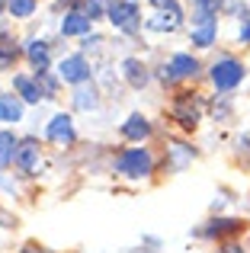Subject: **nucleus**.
Listing matches in <instances>:
<instances>
[{
  "label": "nucleus",
  "instance_id": "obj_1",
  "mask_svg": "<svg viewBox=\"0 0 250 253\" xmlns=\"http://www.w3.org/2000/svg\"><path fill=\"white\" fill-rule=\"evenodd\" d=\"M151 167H154V157H151L148 148H128L125 154L116 157V170L122 173V176H148Z\"/></svg>",
  "mask_w": 250,
  "mask_h": 253
},
{
  "label": "nucleus",
  "instance_id": "obj_2",
  "mask_svg": "<svg viewBox=\"0 0 250 253\" xmlns=\"http://www.w3.org/2000/svg\"><path fill=\"white\" fill-rule=\"evenodd\" d=\"M241 81H244V64L234 61V58H221V61L212 64V84L218 90H234Z\"/></svg>",
  "mask_w": 250,
  "mask_h": 253
},
{
  "label": "nucleus",
  "instance_id": "obj_3",
  "mask_svg": "<svg viewBox=\"0 0 250 253\" xmlns=\"http://www.w3.org/2000/svg\"><path fill=\"white\" fill-rule=\"evenodd\" d=\"M109 23H113L116 29H122V32H135L138 26H141L138 6L131 3V0H116V3L109 6Z\"/></svg>",
  "mask_w": 250,
  "mask_h": 253
},
{
  "label": "nucleus",
  "instance_id": "obj_4",
  "mask_svg": "<svg viewBox=\"0 0 250 253\" xmlns=\"http://www.w3.org/2000/svg\"><path fill=\"white\" fill-rule=\"evenodd\" d=\"M58 77L68 81V84H83L90 77V64L83 61V55H71L58 64Z\"/></svg>",
  "mask_w": 250,
  "mask_h": 253
},
{
  "label": "nucleus",
  "instance_id": "obj_5",
  "mask_svg": "<svg viewBox=\"0 0 250 253\" xmlns=\"http://www.w3.org/2000/svg\"><path fill=\"white\" fill-rule=\"evenodd\" d=\"M196 71H199V61H196L193 55H173L170 64L164 68V77H167V81H176V77H196Z\"/></svg>",
  "mask_w": 250,
  "mask_h": 253
},
{
  "label": "nucleus",
  "instance_id": "obj_6",
  "mask_svg": "<svg viewBox=\"0 0 250 253\" xmlns=\"http://www.w3.org/2000/svg\"><path fill=\"white\" fill-rule=\"evenodd\" d=\"M48 138L58 144H71L74 141V125H71V116H55L48 122Z\"/></svg>",
  "mask_w": 250,
  "mask_h": 253
},
{
  "label": "nucleus",
  "instance_id": "obj_7",
  "mask_svg": "<svg viewBox=\"0 0 250 253\" xmlns=\"http://www.w3.org/2000/svg\"><path fill=\"white\" fill-rule=\"evenodd\" d=\"M61 32L64 36H87L90 32V16L87 13H68V16L61 19Z\"/></svg>",
  "mask_w": 250,
  "mask_h": 253
},
{
  "label": "nucleus",
  "instance_id": "obj_8",
  "mask_svg": "<svg viewBox=\"0 0 250 253\" xmlns=\"http://www.w3.org/2000/svg\"><path fill=\"white\" fill-rule=\"evenodd\" d=\"M36 161H39V144L36 141H23L16 148V167L23 170V173H32V167H36Z\"/></svg>",
  "mask_w": 250,
  "mask_h": 253
},
{
  "label": "nucleus",
  "instance_id": "obj_9",
  "mask_svg": "<svg viewBox=\"0 0 250 253\" xmlns=\"http://www.w3.org/2000/svg\"><path fill=\"white\" fill-rule=\"evenodd\" d=\"M122 135L128 138V141H144V138L151 135V125L144 116H128V122L122 125Z\"/></svg>",
  "mask_w": 250,
  "mask_h": 253
},
{
  "label": "nucleus",
  "instance_id": "obj_10",
  "mask_svg": "<svg viewBox=\"0 0 250 253\" xmlns=\"http://www.w3.org/2000/svg\"><path fill=\"white\" fill-rule=\"evenodd\" d=\"M122 71H125V81H128L131 86H144L148 84V71H144V64L138 61V58H125Z\"/></svg>",
  "mask_w": 250,
  "mask_h": 253
},
{
  "label": "nucleus",
  "instance_id": "obj_11",
  "mask_svg": "<svg viewBox=\"0 0 250 253\" xmlns=\"http://www.w3.org/2000/svg\"><path fill=\"white\" fill-rule=\"evenodd\" d=\"M23 119V103L16 96H0V122H19Z\"/></svg>",
  "mask_w": 250,
  "mask_h": 253
},
{
  "label": "nucleus",
  "instance_id": "obj_12",
  "mask_svg": "<svg viewBox=\"0 0 250 253\" xmlns=\"http://www.w3.org/2000/svg\"><path fill=\"white\" fill-rule=\"evenodd\" d=\"M13 86L19 90V96H23L26 103H39V99H42V90H39V84H32L29 77H13Z\"/></svg>",
  "mask_w": 250,
  "mask_h": 253
},
{
  "label": "nucleus",
  "instance_id": "obj_13",
  "mask_svg": "<svg viewBox=\"0 0 250 253\" xmlns=\"http://www.w3.org/2000/svg\"><path fill=\"white\" fill-rule=\"evenodd\" d=\"M16 148H19V141L13 138V131H0V164L16 161Z\"/></svg>",
  "mask_w": 250,
  "mask_h": 253
},
{
  "label": "nucleus",
  "instance_id": "obj_14",
  "mask_svg": "<svg viewBox=\"0 0 250 253\" xmlns=\"http://www.w3.org/2000/svg\"><path fill=\"white\" fill-rule=\"evenodd\" d=\"M26 55H29V61L36 64V71H45V68H48V45H45V42H29Z\"/></svg>",
  "mask_w": 250,
  "mask_h": 253
},
{
  "label": "nucleus",
  "instance_id": "obj_15",
  "mask_svg": "<svg viewBox=\"0 0 250 253\" xmlns=\"http://www.w3.org/2000/svg\"><path fill=\"white\" fill-rule=\"evenodd\" d=\"M96 103H100V99H96V90H93V86H77V93H74V106H77V109H83V112H87V109H96Z\"/></svg>",
  "mask_w": 250,
  "mask_h": 253
},
{
  "label": "nucleus",
  "instance_id": "obj_16",
  "mask_svg": "<svg viewBox=\"0 0 250 253\" xmlns=\"http://www.w3.org/2000/svg\"><path fill=\"white\" fill-rule=\"evenodd\" d=\"M173 119L183 125V128H193L196 125V109L189 106V99H180V103L173 106Z\"/></svg>",
  "mask_w": 250,
  "mask_h": 253
},
{
  "label": "nucleus",
  "instance_id": "obj_17",
  "mask_svg": "<svg viewBox=\"0 0 250 253\" xmlns=\"http://www.w3.org/2000/svg\"><path fill=\"white\" fill-rule=\"evenodd\" d=\"M238 228H241V221H234V218H218V221H212L206 228V234L208 237H215V234H234Z\"/></svg>",
  "mask_w": 250,
  "mask_h": 253
},
{
  "label": "nucleus",
  "instance_id": "obj_18",
  "mask_svg": "<svg viewBox=\"0 0 250 253\" xmlns=\"http://www.w3.org/2000/svg\"><path fill=\"white\" fill-rule=\"evenodd\" d=\"M212 42H215V26H199V29H193V45L208 48Z\"/></svg>",
  "mask_w": 250,
  "mask_h": 253
},
{
  "label": "nucleus",
  "instance_id": "obj_19",
  "mask_svg": "<svg viewBox=\"0 0 250 253\" xmlns=\"http://www.w3.org/2000/svg\"><path fill=\"white\" fill-rule=\"evenodd\" d=\"M6 6H10L13 16L26 19V16H32V10H36V0H6Z\"/></svg>",
  "mask_w": 250,
  "mask_h": 253
},
{
  "label": "nucleus",
  "instance_id": "obj_20",
  "mask_svg": "<svg viewBox=\"0 0 250 253\" xmlns=\"http://www.w3.org/2000/svg\"><path fill=\"white\" fill-rule=\"evenodd\" d=\"M170 154H173V167L180 170L186 161H193V148H186V144H173L170 148Z\"/></svg>",
  "mask_w": 250,
  "mask_h": 253
},
{
  "label": "nucleus",
  "instance_id": "obj_21",
  "mask_svg": "<svg viewBox=\"0 0 250 253\" xmlns=\"http://www.w3.org/2000/svg\"><path fill=\"white\" fill-rule=\"evenodd\" d=\"M13 58H16V48H13V45H0V71L10 68Z\"/></svg>",
  "mask_w": 250,
  "mask_h": 253
},
{
  "label": "nucleus",
  "instance_id": "obj_22",
  "mask_svg": "<svg viewBox=\"0 0 250 253\" xmlns=\"http://www.w3.org/2000/svg\"><path fill=\"white\" fill-rule=\"evenodd\" d=\"M196 10L199 13H212L215 16V13L221 10V0H196Z\"/></svg>",
  "mask_w": 250,
  "mask_h": 253
},
{
  "label": "nucleus",
  "instance_id": "obj_23",
  "mask_svg": "<svg viewBox=\"0 0 250 253\" xmlns=\"http://www.w3.org/2000/svg\"><path fill=\"white\" fill-rule=\"evenodd\" d=\"M176 23H180V19H167V16H157V19H151V29H161V32L167 29V32H170V29H176Z\"/></svg>",
  "mask_w": 250,
  "mask_h": 253
},
{
  "label": "nucleus",
  "instance_id": "obj_24",
  "mask_svg": "<svg viewBox=\"0 0 250 253\" xmlns=\"http://www.w3.org/2000/svg\"><path fill=\"white\" fill-rule=\"evenodd\" d=\"M36 84H45V90H48V93H55V86H58L48 74H45V71H36Z\"/></svg>",
  "mask_w": 250,
  "mask_h": 253
},
{
  "label": "nucleus",
  "instance_id": "obj_25",
  "mask_svg": "<svg viewBox=\"0 0 250 253\" xmlns=\"http://www.w3.org/2000/svg\"><path fill=\"white\" fill-rule=\"evenodd\" d=\"M151 3H154V6H167V10H170V16H176V19H180V6H176V0H151Z\"/></svg>",
  "mask_w": 250,
  "mask_h": 253
},
{
  "label": "nucleus",
  "instance_id": "obj_26",
  "mask_svg": "<svg viewBox=\"0 0 250 253\" xmlns=\"http://www.w3.org/2000/svg\"><path fill=\"white\" fill-rule=\"evenodd\" d=\"M241 42H250V23L241 26Z\"/></svg>",
  "mask_w": 250,
  "mask_h": 253
},
{
  "label": "nucleus",
  "instance_id": "obj_27",
  "mask_svg": "<svg viewBox=\"0 0 250 253\" xmlns=\"http://www.w3.org/2000/svg\"><path fill=\"white\" fill-rule=\"evenodd\" d=\"M225 253H244V250H241V247H228Z\"/></svg>",
  "mask_w": 250,
  "mask_h": 253
},
{
  "label": "nucleus",
  "instance_id": "obj_28",
  "mask_svg": "<svg viewBox=\"0 0 250 253\" xmlns=\"http://www.w3.org/2000/svg\"><path fill=\"white\" fill-rule=\"evenodd\" d=\"M144 253H154V250H144Z\"/></svg>",
  "mask_w": 250,
  "mask_h": 253
},
{
  "label": "nucleus",
  "instance_id": "obj_29",
  "mask_svg": "<svg viewBox=\"0 0 250 253\" xmlns=\"http://www.w3.org/2000/svg\"><path fill=\"white\" fill-rule=\"evenodd\" d=\"M0 6H3V0H0Z\"/></svg>",
  "mask_w": 250,
  "mask_h": 253
}]
</instances>
